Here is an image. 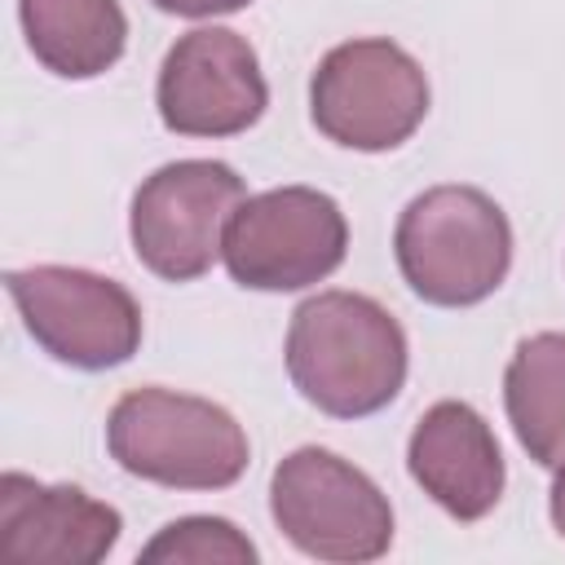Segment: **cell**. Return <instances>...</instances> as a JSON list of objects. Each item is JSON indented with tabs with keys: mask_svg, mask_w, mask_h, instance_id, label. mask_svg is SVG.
<instances>
[{
	"mask_svg": "<svg viewBox=\"0 0 565 565\" xmlns=\"http://www.w3.org/2000/svg\"><path fill=\"white\" fill-rule=\"evenodd\" d=\"M287 375L331 419L375 415L406 384V331L362 291H318L291 313Z\"/></svg>",
	"mask_w": 565,
	"mask_h": 565,
	"instance_id": "cell-1",
	"label": "cell"
},
{
	"mask_svg": "<svg viewBox=\"0 0 565 565\" xmlns=\"http://www.w3.org/2000/svg\"><path fill=\"white\" fill-rule=\"evenodd\" d=\"M26 49L62 79L106 75L128 44V18L119 0H18Z\"/></svg>",
	"mask_w": 565,
	"mask_h": 565,
	"instance_id": "cell-12",
	"label": "cell"
},
{
	"mask_svg": "<svg viewBox=\"0 0 565 565\" xmlns=\"http://www.w3.org/2000/svg\"><path fill=\"white\" fill-rule=\"evenodd\" d=\"M393 256L419 300L437 309L481 305L512 269V225L486 190L433 185L402 207Z\"/></svg>",
	"mask_w": 565,
	"mask_h": 565,
	"instance_id": "cell-2",
	"label": "cell"
},
{
	"mask_svg": "<svg viewBox=\"0 0 565 565\" xmlns=\"http://www.w3.org/2000/svg\"><path fill=\"white\" fill-rule=\"evenodd\" d=\"M349 221L340 203L313 185H278L234 207L221 260L238 287L300 291L344 265Z\"/></svg>",
	"mask_w": 565,
	"mask_h": 565,
	"instance_id": "cell-6",
	"label": "cell"
},
{
	"mask_svg": "<svg viewBox=\"0 0 565 565\" xmlns=\"http://www.w3.org/2000/svg\"><path fill=\"white\" fill-rule=\"evenodd\" d=\"M150 4L163 13H177V18H216V13H238L252 0H150Z\"/></svg>",
	"mask_w": 565,
	"mask_h": 565,
	"instance_id": "cell-15",
	"label": "cell"
},
{
	"mask_svg": "<svg viewBox=\"0 0 565 565\" xmlns=\"http://www.w3.org/2000/svg\"><path fill=\"white\" fill-rule=\"evenodd\" d=\"M415 486L455 521H481L503 494V455L494 428L468 402H433L406 441Z\"/></svg>",
	"mask_w": 565,
	"mask_h": 565,
	"instance_id": "cell-11",
	"label": "cell"
},
{
	"mask_svg": "<svg viewBox=\"0 0 565 565\" xmlns=\"http://www.w3.org/2000/svg\"><path fill=\"white\" fill-rule=\"evenodd\" d=\"M247 199L243 177L221 159H177L154 168L128 212L137 260L163 282H194L212 269L234 207Z\"/></svg>",
	"mask_w": 565,
	"mask_h": 565,
	"instance_id": "cell-8",
	"label": "cell"
},
{
	"mask_svg": "<svg viewBox=\"0 0 565 565\" xmlns=\"http://www.w3.org/2000/svg\"><path fill=\"white\" fill-rule=\"evenodd\" d=\"M141 565H252L256 543L225 516H181L168 521L141 552Z\"/></svg>",
	"mask_w": 565,
	"mask_h": 565,
	"instance_id": "cell-14",
	"label": "cell"
},
{
	"mask_svg": "<svg viewBox=\"0 0 565 565\" xmlns=\"http://www.w3.org/2000/svg\"><path fill=\"white\" fill-rule=\"evenodd\" d=\"M4 287L22 313L26 335L53 362L75 371H110L141 349V305L106 274L75 265H31L4 274Z\"/></svg>",
	"mask_w": 565,
	"mask_h": 565,
	"instance_id": "cell-7",
	"label": "cell"
},
{
	"mask_svg": "<svg viewBox=\"0 0 565 565\" xmlns=\"http://www.w3.org/2000/svg\"><path fill=\"white\" fill-rule=\"evenodd\" d=\"M269 512L282 539L313 561H375L393 543L388 494L322 446L291 450L269 477Z\"/></svg>",
	"mask_w": 565,
	"mask_h": 565,
	"instance_id": "cell-4",
	"label": "cell"
},
{
	"mask_svg": "<svg viewBox=\"0 0 565 565\" xmlns=\"http://www.w3.org/2000/svg\"><path fill=\"white\" fill-rule=\"evenodd\" d=\"M106 450L124 472L168 490H225L252 459L247 433L225 406L159 384L110 406Z\"/></svg>",
	"mask_w": 565,
	"mask_h": 565,
	"instance_id": "cell-3",
	"label": "cell"
},
{
	"mask_svg": "<svg viewBox=\"0 0 565 565\" xmlns=\"http://www.w3.org/2000/svg\"><path fill=\"white\" fill-rule=\"evenodd\" d=\"M503 406L516 441L543 468L565 463V335L539 331L503 371Z\"/></svg>",
	"mask_w": 565,
	"mask_h": 565,
	"instance_id": "cell-13",
	"label": "cell"
},
{
	"mask_svg": "<svg viewBox=\"0 0 565 565\" xmlns=\"http://www.w3.org/2000/svg\"><path fill=\"white\" fill-rule=\"evenodd\" d=\"M119 512L79 486L0 477V556L13 565H97L119 543Z\"/></svg>",
	"mask_w": 565,
	"mask_h": 565,
	"instance_id": "cell-10",
	"label": "cell"
},
{
	"mask_svg": "<svg viewBox=\"0 0 565 565\" xmlns=\"http://www.w3.org/2000/svg\"><path fill=\"white\" fill-rule=\"evenodd\" d=\"M309 115L344 150H393L428 115V75L384 35L344 40L309 79Z\"/></svg>",
	"mask_w": 565,
	"mask_h": 565,
	"instance_id": "cell-5",
	"label": "cell"
},
{
	"mask_svg": "<svg viewBox=\"0 0 565 565\" xmlns=\"http://www.w3.org/2000/svg\"><path fill=\"white\" fill-rule=\"evenodd\" d=\"M547 508H552V525H556V534L565 539V463H556V481H552V499H547Z\"/></svg>",
	"mask_w": 565,
	"mask_h": 565,
	"instance_id": "cell-16",
	"label": "cell"
},
{
	"mask_svg": "<svg viewBox=\"0 0 565 565\" xmlns=\"http://www.w3.org/2000/svg\"><path fill=\"white\" fill-rule=\"evenodd\" d=\"M154 106L163 128L177 137H234L265 115L269 84L256 49L238 31L194 26L168 49Z\"/></svg>",
	"mask_w": 565,
	"mask_h": 565,
	"instance_id": "cell-9",
	"label": "cell"
}]
</instances>
